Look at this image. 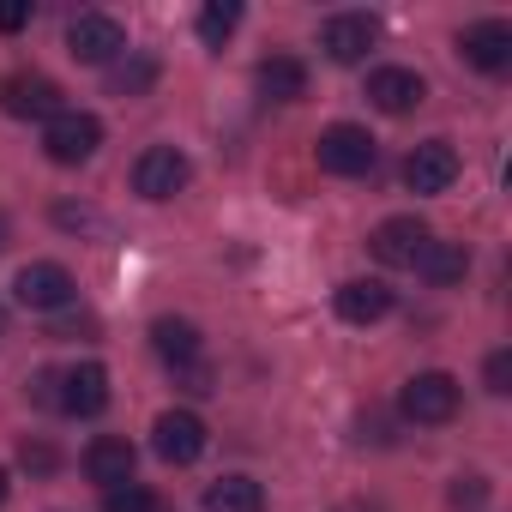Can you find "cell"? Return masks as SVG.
<instances>
[{
    "instance_id": "cell-14",
    "label": "cell",
    "mask_w": 512,
    "mask_h": 512,
    "mask_svg": "<svg viewBox=\"0 0 512 512\" xmlns=\"http://www.w3.org/2000/svg\"><path fill=\"white\" fill-rule=\"evenodd\" d=\"M422 97H428V85H422V73H410V67H380V73H368V103H374L380 115H410Z\"/></svg>"
},
{
    "instance_id": "cell-2",
    "label": "cell",
    "mask_w": 512,
    "mask_h": 512,
    "mask_svg": "<svg viewBox=\"0 0 512 512\" xmlns=\"http://www.w3.org/2000/svg\"><path fill=\"white\" fill-rule=\"evenodd\" d=\"M0 109H7L13 121H43L49 127L67 109V91L55 79H43V73H7L0 79Z\"/></svg>"
},
{
    "instance_id": "cell-5",
    "label": "cell",
    "mask_w": 512,
    "mask_h": 512,
    "mask_svg": "<svg viewBox=\"0 0 512 512\" xmlns=\"http://www.w3.org/2000/svg\"><path fill=\"white\" fill-rule=\"evenodd\" d=\"M67 55L85 61V67H109L115 55H127L121 19H109V13H79V19L67 25Z\"/></svg>"
},
{
    "instance_id": "cell-19",
    "label": "cell",
    "mask_w": 512,
    "mask_h": 512,
    "mask_svg": "<svg viewBox=\"0 0 512 512\" xmlns=\"http://www.w3.org/2000/svg\"><path fill=\"white\" fill-rule=\"evenodd\" d=\"M260 91L272 97V103H296V97H308V67L296 61V55H272V61H260Z\"/></svg>"
},
{
    "instance_id": "cell-29",
    "label": "cell",
    "mask_w": 512,
    "mask_h": 512,
    "mask_svg": "<svg viewBox=\"0 0 512 512\" xmlns=\"http://www.w3.org/2000/svg\"><path fill=\"white\" fill-rule=\"evenodd\" d=\"M31 25V0H7L0 7V31H25Z\"/></svg>"
},
{
    "instance_id": "cell-21",
    "label": "cell",
    "mask_w": 512,
    "mask_h": 512,
    "mask_svg": "<svg viewBox=\"0 0 512 512\" xmlns=\"http://www.w3.org/2000/svg\"><path fill=\"white\" fill-rule=\"evenodd\" d=\"M157 73H163L157 55H127V61L109 67V91H115V97H145V91L157 85Z\"/></svg>"
},
{
    "instance_id": "cell-7",
    "label": "cell",
    "mask_w": 512,
    "mask_h": 512,
    "mask_svg": "<svg viewBox=\"0 0 512 512\" xmlns=\"http://www.w3.org/2000/svg\"><path fill=\"white\" fill-rule=\"evenodd\" d=\"M187 175H193L187 151H175V145H151V151L133 163V193L163 205V199H175V193L187 187Z\"/></svg>"
},
{
    "instance_id": "cell-16",
    "label": "cell",
    "mask_w": 512,
    "mask_h": 512,
    "mask_svg": "<svg viewBox=\"0 0 512 512\" xmlns=\"http://www.w3.org/2000/svg\"><path fill=\"white\" fill-rule=\"evenodd\" d=\"M109 404V368L103 362H79L61 374V410L67 416H97Z\"/></svg>"
},
{
    "instance_id": "cell-22",
    "label": "cell",
    "mask_w": 512,
    "mask_h": 512,
    "mask_svg": "<svg viewBox=\"0 0 512 512\" xmlns=\"http://www.w3.org/2000/svg\"><path fill=\"white\" fill-rule=\"evenodd\" d=\"M235 25H241V7H235V0H211V7H199V43H205V49H223V43L235 37Z\"/></svg>"
},
{
    "instance_id": "cell-17",
    "label": "cell",
    "mask_w": 512,
    "mask_h": 512,
    "mask_svg": "<svg viewBox=\"0 0 512 512\" xmlns=\"http://www.w3.org/2000/svg\"><path fill=\"white\" fill-rule=\"evenodd\" d=\"M464 272H470L464 241H434L428 235V247L416 253V278H428L434 290H446V284H464Z\"/></svg>"
},
{
    "instance_id": "cell-3",
    "label": "cell",
    "mask_w": 512,
    "mask_h": 512,
    "mask_svg": "<svg viewBox=\"0 0 512 512\" xmlns=\"http://www.w3.org/2000/svg\"><path fill=\"white\" fill-rule=\"evenodd\" d=\"M103 145V121L91 109H61L49 127H43V151L49 163H91Z\"/></svg>"
},
{
    "instance_id": "cell-9",
    "label": "cell",
    "mask_w": 512,
    "mask_h": 512,
    "mask_svg": "<svg viewBox=\"0 0 512 512\" xmlns=\"http://www.w3.org/2000/svg\"><path fill=\"white\" fill-rule=\"evenodd\" d=\"M380 43V25L368 19V13H332L326 25H320V49L338 61V67H350V61H362L368 49Z\"/></svg>"
},
{
    "instance_id": "cell-13",
    "label": "cell",
    "mask_w": 512,
    "mask_h": 512,
    "mask_svg": "<svg viewBox=\"0 0 512 512\" xmlns=\"http://www.w3.org/2000/svg\"><path fill=\"white\" fill-rule=\"evenodd\" d=\"M332 308H338L344 326H374V320L392 314V284H380V278H350V284H338Z\"/></svg>"
},
{
    "instance_id": "cell-18",
    "label": "cell",
    "mask_w": 512,
    "mask_h": 512,
    "mask_svg": "<svg viewBox=\"0 0 512 512\" xmlns=\"http://www.w3.org/2000/svg\"><path fill=\"white\" fill-rule=\"evenodd\" d=\"M151 344H157V356L169 362V368H187V362H199V326L193 320H175V314H163L157 326H151Z\"/></svg>"
},
{
    "instance_id": "cell-20",
    "label": "cell",
    "mask_w": 512,
    "mask_h": 512,
    "mask_svg": "<svg viewBox=\"0 0 512 512\" xmlns=\"http://www.w3.org/2000/svg\"><path fill=\"white\" fill-rule=\"evenodd\" d=\"M266 506V488L253 476H217L205 488V512H260Z\"/></svg>"
},
{
    "instance_id": "cell-26",
    "label": "cell",
    "mask_w": 512,
    "mask_h": 512,
    "mask_svg": "<svg viewBox=\"0 0 512 512\" xmlns=\"http://www.w3.org/2000/svg\"><path fill=\"white\" fill-rule=\"evenodd\" d=\"M175 380H181V392H193V398H205V392L217 386V374L205 368V356H199V362H187V368H175Z\"/></svg>"
},
{
    "instance_id": "cell-30",
    "label": "cell",
    "mask_w": 512,
    "mask_h": 512,
    "mask_svg": "<svg viewBox=\"0 0 512 512\" xmlns=\"http://www.w3.org/2000/svg\"><path fill=\"white\" fill-rule=\"evenodd\" d=\"M13 241V223H7V211H0V247H7Z\"/></svg>"
},
{
    "instance_id": "cell-8",
    "label": "cell",
    "mask_w": 512,
    "mask_h": 512,
    "mask_svg": "<svg viewBox=\"0 0 512 512\" xmlns=\"http://www.w3.org/2000/svg\"><path fill=\"white\" fill-rule=\"evenodd\" d=\"M458 181V151L452 139H422L410 157H404V187L410 193H446Z\"/></svg>"
},
{
    "instance_id": "cell-31",
    "label": "cell",
    "mask_w": 512,
    "mask_h": 512,
    "mask_svg": "<svg viewBox=\"0 0 512 512\" xmlns=\"http://www.w3.org/2000/svg\"><path fill=\"white\" fill-rule=\"evenodd\" d=\"M7 494H13V482H7V470H0V506H7Z\"/></svg>"
},
{
    "instance_id": "cell-4",
    "label": "cell",
    "mask_w": 512,
    "mask_h": 512,
    "mask_svg": "<svg viewBox=\"0 0 512 512\" xmlns=\"http://www.w3.org/2000/svg\"><path fill=\"white\" fill-rule=\"evenodd\" d=\"M314 157H320V169H326V175H344V181H350V175H368V169H374L380 145H374V133H368V127L338 121V127H326V133H320Z\"/></svg>"
},
{
    "instance_id": "cell-28",
    "label": "cell",
    "mask_w": 512,
    "mask_h": 512,
    "mask_svg": "<svg viewBox=\"0 0 512 512\" xmlns=\"http://www.w3.org/2000/svg\"><path fill=\"white\" fill-rule=\"evenodd\" d=\"M55 223L61 229H97V211L91 205H55Z\"/></svg>"
},
{
    "instance_id": "cell-27",
    "label": "cell",
    "mask_w": 512,
    "mask_h": 512,
    "mask_svg": "<svg viewBox=\"0 0 512 512\" xmlns=\"http://www.w3.org/2000/svg\"><path fill=\"white\" fill-rule=\"evenodd\" d=\"M488 500V482L482 476H458L452 482V506H482Z\"/></svg>"
},
{
    "instance_id": "cell-1",
    "label": "cell",
    "mask_w": 512,
    "mask_h": 512,
    "mask_svg": "<svg viewBox=\"0 0 512 512\" xmlns=\"http://www.w3.org/2000/svg\"><path fill=\"white\" fill-rule=\"evenodd\" d=\"M398 410H404L410 422H422V428H440V422H452V416H458V380H452V374H440V368L410 374V380H404V392H398Z\"/></svg>"
},
{
    "instance_id": "cell-12",
    "label": "cell",
    "mask_w": 512,
    "mask_h": 512,
    "mask_svg": "<svg viewBox=\"0 0 512 512\" xmlns=\"http://www.w3.org/2000/svg\"><path fill=\"white\" fill-rule=\"evenodd\" d=\"M458 55L476 67V73H500L512 61V25L506 19H482L470 31H458Z\"/></svg>"
},
{
    "instance_id": "cell-23",
    "label": "cell",
    "mask_w": 512,
    "mask_h": 512,
    "mask_svg": "<svg viewBox=\"0 0 512 512\" xmlns=\"http://www.w3.org/2000/svg\"><path fill=\"white\" fill-rule=\"evenodd\" d=\"M103 512H163V500L145 482H121V488H103Z\"/></svg>"
},
{
    "instance_id": "cell-11",
    "label": "cell",
    "mask_w": 512,
    "mask_h": 512,
    "mask_svg": "<svg viewBox=\"0 0 512 512\" xmlns=\"http://www.w3.org/2000/svg\"><path fill=\"white\" fill-rule=\"evenodd\" d=\"M428 247V223L422 217H386L374 235H368V253L380 266H416V253Z\"/></svg>"
},
{
    "instance_id": "cell-6",
    "label": "cell",
    "mask_w": 512,
    "mask_h": 512,
    "mask_svg": "<svg viewBox=\"0 0 512 512\" xmlns=\"http://www.w3.org/2000/svg\"><path fill=\"white\" fill-rule=\"evenodd\" d=\"M13 296H19L31 314H61V308H73V302H79V284H73V272H67V266L37 260V266H25V272H19Z\"/></svg>"
},
{
    "instance_id": "cell-15",
    "label": "cell",
    "mask_w": 512,
    "mask_h": 512,
    "mask_svg": "<svg viewBox=\"0 0 512 512\" xmlns=\"http://www.w3.org/2000/svg\"><path fill=\"white\" fill-rule=\"evenodd\" d=\"M133 464H139V452H133V440H127V434H97V440L85 446V476H91V482H103V488L133 482Z\"/></svg>"
},
{
    "instance_id": "cell-25",
    "label": "cell",
    "mask_w": 512,
    "mask_h": 512,
    "mask_svg": "<svg viewBox=\"0 0 512 512\" xmlns=\"http://www.w3.org/2000/svg\"><path fill=\"white\" fill-rule=\"evenodd\" d=\"M19 464H25L31 476H49V470L61 464V452H55L49 440H19Z\"/></svg>"
},
{
    "instance_id": "cell-10",
    "label": "cell",
    "mask_w": 512,
    "mask_h": 512,
    "mask_svg": "<svg viewBox=\"0 0 512 512\" xmlns=\"http://www.w3.org/2000/svg\"><path fill=\"white\" fill-rule=\"evenodd\" d=\"M151 446H157L163 464H193L205 452V422L193 410H163L157 428H151Z\"/></svg>"
},
{
    "instance_id": "cell-24",
    "label": "cell",
    "mask_w": 512,
    "mask_h": 512,
    "mask_svg": "<svg viewBox=\"0 0 512 512\" xmlns=\"http://www.w3.org/2000/svg\"><path fill=\"white\" fill-rule=\"evenodd\" d=\"M482 386H488L494 398H506V392H512V350H494V356L482 362Z\"/></svg>"
}]
</instances>
